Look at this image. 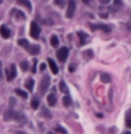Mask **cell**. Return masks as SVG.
Segmentation results:
<instances>
[{
  "mask_svg": "<svg viewBox=\"0 0 131 134\" xmlns=\"http://www.w3.org/2000/svg\"><path fill=\"white\" fill-rule=\"evenodd\" d=\"M121 4H123L121 0H114V6H116V7H121Z\"/></svg>",
  "mask_w": 131,
  "mask_h": 134,
  "instance_id": "29",
  "label": "cell"
},
{
  "mask_svg": "<svg viewBox=\"0 0 131 134\" xmlns=\"http://www.w3.org/2000/svg\"><path fill=\"white\" fill-rule=\"evenodd\" d=\"M47 62H48V65H49V68H51V71H52V74L57 75V74H58V66H57V64H55V61L52 59V58H48Z\"/></svg>",
  "mask_w": 131,
  "mask_h": 134,
  "instance_id": "9",
  "label": "cell"
},
{
  "mask_svg": "<svg viewBox=\"0 0 131 134\" xmlns=\"http://www.w3.org/2000/svg\"><path fill=\"white\" fill-rule=\"evenodd\" d=\"M44 69H45V64H41L40 65V71H44Z\"/></svg>",
  "mask_w": 131,
  "mask_h": 134,
  "instance_id": "34",
  "label": "cell"
},
{
  "mask_svg": "<svg viewBox=\"0 0 131 134\" xmlns=\"http://www.w3.org/2000/svg\"><path fill=\"white\" fill-rule=\"evenodd\" d=\"M16 95H18L20 98H23V99H27V93L23 90H20V89H16Z\"/></svg>",
  "mask_w": 131,
  "mask_h": 134,
  "instance_id": "22",
  "label": "cell"
},
{
  "mask_svg": "<svg viewBox=\"0 0 131 134\" xmlns=\"http://www.w3.org/2000/svg\"><path fill=\"white\" fill-rule=\"evenodd\" d=\"M83 57L86 58V59H90V58L93 57V51H92V50H88V51L83 54Z\"/></svg>",
  "mask_w": 131,
  "mask_h": 134,
  "instance_id": "23",
  "label": "cell"
},
{
  "mask_svg": "<svg viewBox=\"0 0 131 134\" xmlns=\"http://www.w3.org/2000/svg\"><path fill=\"white\" fill-rule=\"evenodd\" d=\"M40 33H41L40 26H38L35 21H33V23H31V28H30V35L33 37V38H38V37H40Z\"/></svg>",
  "mask_w": 131,
  "mask_h": 134,
  "instance_id": "3",
  "label": "cell"
},
{
  "mask_svg": "<svg viewBox=\"0 0 131 134\" xmlns=\"http://www.w3.org/2000/svg\"><path fill=\"white\" fill-rule=\"evenodd\" d=\"M0 78H2V62H0Z\"/></svg>",
  "mask_w": 131,
  "mask_h": 134,
  "instance_id": "36",
  "label": "cell"
},
{
  "mask_svg": "<svg viewBox=\"0 0 131 134\" xmlns=\"http://www.w3.org/2000/svg\"><path fill=\"white\" fill-rule=\"evenodd\" d=\"M13 13H14V14L17 16V19H24V14H23V13L21 11H18V10H13Z\"/></svg>",
  "mask_w": 131,
  "mask_h": 134,
  "instance_id": "25",
  "label": "cell"
},
{
  "mask_svg": "<svg viewBox=\"0 0 131 134\" xmlns=\"http://www.w3.org/2000/svg\"><path fill=\"white\" fill-rule=\"evenodd\" d=\"M0 34H2L3 38H9L11 33H10V30H9L7 26H2V27H0Z\"/></svg>",
  "mask_w": 131,
  "mask_h": 134,
  "instance_id": "10",
  "label": "cell"
},
{
  "mask_svg": "<svg viewBox=\"0 0 131 134\" xmlns=\"http://www.w3.org/2000/svg\"><path fill=\"white\" fill-rule=\"evenodd\" d=\"M126 27H127V30H128V31H131V21H130V23H127V26H126Z\"/></svg>",
  "mask_w": 131,
  "mask_h": 134,
  "instance_id": "33",
  "label": "cell"
},
{
  "mask_svg": "<svg viewBox=\"0 0 131 134\" xmlns=\"http://www.w3.org/2000/svg\"><path fill=\"white\" fill-rule=\"evenodd\" d=\"M16 116H17V112H14L11 107L7 109V112L4 113V120L6 121H10V120H16Z\"/></svg>",
  "mask_w": 131,
  "mask_h": 134,
  "instance_id": "7",
  "label": "cell"
},
{
  "mask_svg": "<svg viewBox=\"0 0 131 134\" xmlns=\"http://www.w3.org/2000/svg\"><path fill=\"white\" fill-rule=\"evenodd\" d=\"M92 0H83V3H86V4H90Z\"/></svg>",
  "mask_w": 131,
  "mask_h": 134,
  "instance_id": "35",
  "label": "cell"
},
{
  "mask_svg": "<svg viewBox=\"0 0 131 134\" xmlns=\"http://www.w3.org/2000/svg\"><path fill=\"white\" fill-rule=\"evenodd\" d=\"M59 89H61L62 92H66V83H65L64 81H61V82H59Z\"/></svg>",
  "mask_w": 131,
  "mask_h": 134,
  "instance_id": "26",
  "label": "cell"
},
{
  "mask_svg": "<svg viewBox=\"0 0 131 134\" xmlns=\"http://www.w3.org/2000/svg\"><path fill=\"white\" fill-rule=\"evenodd\" d=\"M75 69H76V64H72L71 66H69V71H71V72H73Z\"/></svg>",
  "mask_w": 131,
  "mask_h": 134,
  "instance_id": "31",
  "label": "cell"
},
{
  "mask_svg": "<svg viewBox=\"0 0 131 134\" xmlns=\"http://www.w3.org/2000/svg\"><path fill=\"white\" fill-rule=\"evenodd\" d=\"M41 116H44L45 119H51V117H52V114H51V112L48 110L47 107H42V106H41Z\"/></svg>",
  "mask_w": 131,
  "mask_h": 134,
  "instance_id": "15",
  "label": "cell"
},
{
  "mask_svg": "<svg viewBox=\"0 0 131 134\" xmlns=\"http://www.w3.org/2000/svg\"><path fill=\"white\" fill-rule=\"evenodd\" d=\"M47 102L49 106H54L55 103H57V96H55V93H49L47 96Z\"/></svg>",
  "mask_w": 131,
  "mask_h": 134,
  "instance_id": "13",
  "label": "cell"
},
{
  "mask_svg": "<svg viewBox=\"0 0 131 134\" xmlns=\"http://www.w3.org/2000/svg\"><path fill=\"white\" fill-rule=\"evenodd\" d=\"M68 55H69V50H68L66 47L59 48V50L57 51V57H58V59H59L61 62H65L66 58H68Z\"/></svg>",
  "mask_w": 131,
  "mask_h": 134,
  "instance_id": "1",
  "label": "cell"
},
{
  "mask_svg": "<svg viewBox=\"0 0 131 134\" xmlns=\"http://www.w3.org/2000/svg\"><path fill=\"white\" fill-rule=\"evenodd\" d=\"M26 89L30 92H33V89H34V81L33 79H27L26 81Z\"/></svg>",
  "mask_w": 131,
  "mask_h": 134,
  "instance_id": "18",
  "label": "cell"
},
{
  "mask_svg": "<svg viewBox=\"0 0 131 134\" xmlns=\"http://www.w3.org/2000/svg\"><path fill=\"white\" fill-rule=\"evenodd\" d=\"M55 4H57V6H59V7H64L65 2H64V0H55Z\"/></svg>",
  "mask_w": 131,
  "mask_h": 134,
  "instance_id": "27",
  "label": "cell"
},
{
  "mask_svg": "<svg viewBox=\"0 0 131 134\" xmlns=\"http://www.w3.org/2000/svg\"><path fill=\"white\" fill-rule=\"evenodd\" d=\"M75 9H76V2H75V0H69V2H68V10H66L68 19H72V17H73Z\"/></svg>",
  "mask_w": 131,
  "mask_h": 134,
  "instance_id": "5",
  "label": "cell"
},
{
  "mask_svg": "<svg viewBox=\"0 0 131 134\" xmlns=\"http://www.w3.org/2000/svg\"><path fill=\"white\" fill-rule=\"evenodd\" d=\"M37 62H38V61H37V59H34V61H33V72H35V66H37Z\"/></svg>",
  "mask_w": 131,
  "mask_h": 134,
  "instance_id": "30",
  "label": "cell"
},
{
  "mask_svg": "<svg viewBox=\"0 0 131 134\" xmlns=\"http://www.w3.org/2000/svg\"><path fill=\"white\" fill-rule=\"evenodd\" d=\"M100 81L103 82V83H109V82H111V76H110L109 74H100Z\"/></svg>",
  "mask_w": 131,
  "mask_h": 134,
  "instance_id": "14",
  "label": "cell"
},
{
  "mask_svg": "<svg viewBox=\"0 0 131 134\" xmlns=\"http://www.w3.org/2000/svg\"><path fill=\"white\" fill-rule=\"evenodd\" d=\"M55 131H57V133H66V130H65V129H62V127H57V129H55Z\"/></svg>",
  "mask_w": 131,
  "mask_h": 134,
  "instance_id": "28",
  "label": "cell"
},
{
  "mask_svg": "<svg viewBox=\"0 0 131 134\" xmlns=\"http://www.w3.org/2000/svg\"><path fill=\"white\" fill-rule=\"evenodd\" d=\"M126 126L128 129H131V109L127 110V113H126Z\"/></svg>",
  "mask_w": 131,
  "mask_h": 134,
  "instance_id": "16",
  "label": "cell"
},
{
  "mask_svg": "<svg viewBox=\"0 0 131 134\" xmlns=\"http://www.w3.org/2000/svg\"><path fill=\"white\" fill-rule=\"evenodd\" d=\"M18 45H20V47H24V48H28L30 44H28V41H27V40L21 38V40H18Z\"/></svg>",
  "mask_w": 131,
  "mask_h": 134,
  "instance_id": "21",
  "label": "cell"
},
{
  "mask_svg": "<svg viewBox=\"0 0 131 134\" xmlns=\"http://www.w3.org/2000/svg\"><path fill=\"white\" fill-rule=\"evenodd\" d=\"M89 27H90L93 31H96V30H102V31H104V33H110V31H111V27L106 26V24H93V23H90V24H89Z\"/></svg>",
  "mask_w": 131,
  "mask_h": 134,
  "instance_id": "2",
  "label": "cell"
},
{
  "mask_svg": "<svg viewBox=\"0 0 131 134\" xmlns=\"http://www.w3.org/2000/svg\"><path fill=\"white\" fill-rule=\"evenodd\" d=\"M17 2V4H20V6H24L27 10H33V6H31V3H30V0H16Z\"/></svg>",
  "mask_w": 131,
  "mask_h": 134,
  "instance_id": "11",
  "label": "cell"
},
{
  "mask_svg": "<svg viewBox=\"0 0 131 134\" xmlns=\"http://www.w3.org/2000/svg\"><path fill=\"white\" fill-rule=\"evenodd\" d=\"M31 107H33V109H38V107H40V100H38V98H33V100H31Z\"/></svg>",
  "mask_w": 131,
  "mask_h": 134,
  "instance_id": "20",
  "label": "cell"
},
{
  "mask_svg": "<svg viewBox=\"0 0 131 134\" xmlns=\"http://www.w3.org/2000/svg\"><path fill=\"white\" fill-rule=\"evenodd\" d=\"M20 68H21L23 71H27L28 69V62H27V61H23V62L20 64Z\"/></svg>",
  "mask_w": 131,
  "mask_h": 134,
  "instance_id": "24",
  "label": "cell"
},
{
  "mask_svg": "<svg viewBox=\"0 0 131 134\" xmlns=\"http://www.w3.org/2000/svg\"><path fill=\"white\" fill-rule=\"evenodd\" d=\"M110 2H111V0H100L102 4H107V3H110Z\"/></svg>",
  "mask_w": 131,
  "mask_h": 134,
  "instance_id": "32",
  "label": "cell"
},
{
  "mask_svg": "<svg viewBox=\"0 0 131 134\" xmlns=\"http://www.w3.org/2000/svg\"><path fill=\"white\" fill-rule=\"evenodd\" d=\"M48 88H49V76L48 75H45V76L42 78V81H41L40 83V93H45V92L48 90Z\"/></svg>",
  "mask_w": 131,
  "mask_h": 134,
  "instance_id": "4",
  "label": "cell"
},
{
  "mask_svg": "<svg viewBox=\"0 0 131 134\" xmlns=\"http://www.w3.org/2000/svg\"><path fill=\"white\" fill-rule=\"evenodd\" d=\"M62 102H64V106H71V105H72L71 96H69V95H65V96H64V100H62Z\"/></svg>",
  "mask_w": 131,
  "mask_h": 134,
  "instance_id": "19",
  "label": "cell"
},
{
  "mask_svg": "<svg viewBox=\"0 0 131 134\" xmlns=\"http://www.w3.org/2000/svg\"><path fill=\"white\" fill-rule=\"evenodd\" d=\"M49 42H51V45L55 47V48H57L58 45H59V40H58V37H57V35H51Z\"/></svg>",
  "mask_w": 131,
  "mask_h": 134,
  "instance_id": "17",
  "label": "cell"
},
{
  "mask_svg": "<svg viewBox=\"0 0 131 134\" xmlns=\"http://www.w3.org/2000/svg\"><path fill=\"white\" fill-rule=\"evenodd\" d=\"M6 78H7V81H13L16 78V66L14 65H11L9 69L6 68Z\"/></svg>",
  "mask_w": 131,
  "mask_h": 134,
  "instance_id": "6",
  "label": "cell"
},
{
  "mask_svg": "<svg viewBox=\"0 0 131 134\" xmlns=\"http://www.w3.org/2000/svg\"><path fill=\"white\" fill-rule=\"evenodd\" d=\"M78 37L80 38V41H79V45H85V44H88L89 41V35L86 33H83V31H78Z\"/></svg>",
  "mask_w": 131,
  "mask_h": 134,
  "instance_id": "8",
  "label": "cell"
},
{
  "mask_svg": "<svg viewBox=\"0 0 131 134\" xmlns=\"http://www.w3.org/2000/svg\"><path fill=\"white\" fill-rule=\"evenodd\" d=\"M27 50H28V52L31 54V55H38L40 54V47L38 45H30Z\"/></svg>",
  "mask_w": 131,
  "mask_h": 134,
  "instance_id": "12",
  "label": "cell"
}]
</instances>
